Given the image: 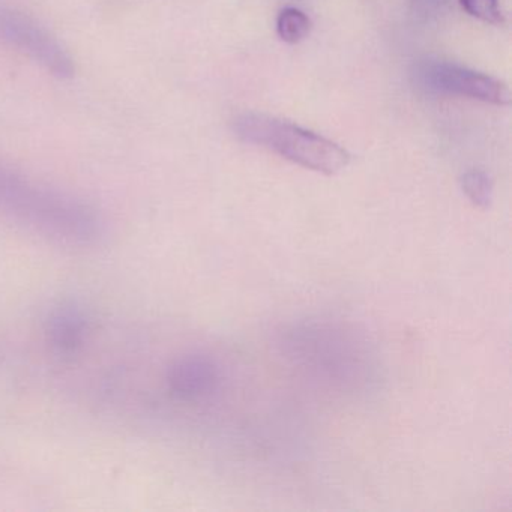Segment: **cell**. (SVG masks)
<instances>
[{"label": "cell", "mask_w": 512, "mask_h": 512, "mask_svg": "<svg viewBox=\"0 0 512 512\" xmlns=\"http://www.w3.org/2000/svg\"><path fill=\"white\" fill-rule=\"evenodd\" d=\"M313 23L298 8H284L277 17V34L287 44H298L310 35Z\"/></svg>", "instance_id": "7"}, {"label": "cell", "mask_w": 512, "mask_h": 512, "mask_svg": "<svg viewBox=\"0 0 512 512\" xmlns=\"http://www.w3.org/2000/svg\"><path fill=\"white\" fill-rule=\"evenodd\" d=\"M461 188L470 202L478 208H488L493 200V182L482 170H469L461 178Z\"/></svg>", "instance_id": "8"}, {"label": "cell", "mask_w": 512, "mask_h": 512, "mask_svg": "<svg viewBox=\"0 0 512 512\" xmlns=\"http://www.w3.org/2000/svg\"><path fill=\"white\" fill-rule=\"evenodd\" d=\"M461 8L473 19L481 20L487 25L500 26L505 23L499 0H458Z\"/></svg>", "instance_id": "9"}, {"label": "cell", "mask_w": 512, "mask_h": 512, "mask_svg": "<svg viewBox=\"0 0 512 512\" xmlns=\"http://www.w3.org/2000/svg\"><path fill=\"white\" fill-rule=\"evenodd\" d=\"M233 130L245 143L262 146L284 160L323 175H337L350 163L349 152L338 143L265 113L239 115Z\"/></svg>", "instance_id": "2"}, {"label": "cell", "mask_w": 512, "mask_h": 512, "mask_svg": "<svg viewBox=\"0 0 512 512\" xmlns=\"http://www.w3.org/2000/svg\"><path fill=\"white\" fill-rule=\"evenodd\" d=\"M172 391L181 398L193 400L203 397L214 389L217 370L209 359L203 356H187L179 359L169 373Z\"/></svg>", "instance_id": "5"}, {"label": "cell", "mask_w": 512, "mask_h": 512, "mask_svg": "<svg viewBox=\"0 0 512 512\" xmlns=\"http://www.w3.org/2000/svg\"><path fill=\"white\" fill-rule=\"evenodd\" d=\"M0 40L16 47L59 79L74 76V62L58 40L26 14L0 5Z\"/></svg>", "instance_id": "4"}, {"label": "cell", "mask_w": 512, "mask_h": 512, "mask_svg": "<svg viewBox=\"0 0 512 512\" xmlns=\"http://www.w3.org/2000/svg\"><path fill=\"white\" fill-rule=\"evenodd\" d=\"M86 320L73 307L59 308L49 320V332L53 343L61 349L71 350L80 346L85 338Z\"/></svg>", "instance_id": "6"}, {"label": "cell", "mask_w": 512, "mask_h": 512, "mask_svg": "<svg viewBox=\"0 0 512 512\" xmlns=\"http://www.w3.org/2000/svg\"><path fill=\"white\" fill-rule=\"evenodd\" d=\"M413 77L421 88L434 94L458 95L494 106L511 103V92L505 83L451 62H419Z\"/></svg>", "instance_id": "3"}, {"label": "cell", "mask_w": 512, "mask_h": 512, "mask_svg": "<svg viewBox=\"0 0 512 512\" xmlns=\"http://www.w3.org/2000/svg\"><path fill=\"white\" fill-rule=\"evenodd\" d=\"M0 214L59 244L89 247L106 235V224L83 200L38 184L0 164Z\"/></svg>", "instance_id": "1"}]
</instances>
